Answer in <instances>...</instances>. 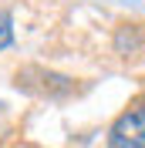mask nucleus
Returning <instances> with one entry per match:
<instances>
[{"mask_svg": "<svg viewBox=\"0 0 145 148\" xmlns=\"http://www.w3.org/2000/svg\"><path fill=\"white\" fill-rule=\"evenodd\" d=\"M10 44H14V20H10V14L0 10V51Z\"/></svg>", "mask_w": 145, "mask_h": 148, "instance_id": "f03ea898", "label": "nucleus"}, {"mask_svg": "<svg viewBox=\"0 0 145 148\" xmlns=\"http://www.w3.org/2000/svg\"><path fill=\"white\" fill-rule=\"evenodd\" d=\"M138 108H142V111H145V101H142V104H138Z\"/></svg>", "mask_w": 145, "mask_h": 148, "instance_id": "7ed1b4c3", "label": "nucleus"}, {"mask_svg": "<svg viewBox=\"0 0 145 148\" xmlns=\"http://www.w3.org/2000/svg\"><path fill=\"white\" fill-rule=\"evenodd\" d=\"M111 148H145V111L128 108L125 114H118V121L108 131Z\"/></svg>", "mask_w": 145, "mask_h": 148, "instance_id": "f257e3e1", "label": "nucleus"}]
</instances>
